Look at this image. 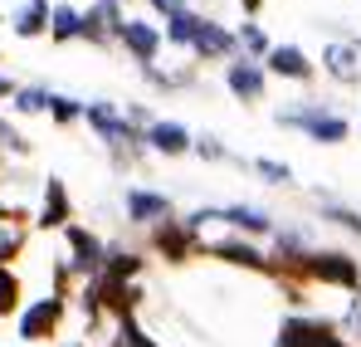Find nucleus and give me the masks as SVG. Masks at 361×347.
<instances>
[{
    "mask_svg": "<svg viewBox=\"0 0 361 347\" xmlns=\"http://www.w3.org/2000/svg\"><path fill=\"white\" fill-rule=\"evenodd\" d=\"M220 254H230L235 264H259V254H254V249H244V245H220Z\"/></svg>",
    "mask_w": 361,
    "mask_h": 347,
    "instance_id": "obj_16",
    "label": "nucleus"
},
{
    "mask_svg": "<svg viewBox=\"0 0 361 347\" xmlns=\"http://www.w3.org/2000/svg\"><path fill=\"white\" fill-rule=\"evenodd\" d=\"M54 318H59V303H54V298H44L39 308H30V313H25L20 333H25V338H39L44 328H54Z\"/></svg>",
    "mask_w": 361,
    "mask_h": 347,
    "instance_id": "obj_4",
    "label": "nucleus"
},
{
    "mask_svg": "<svg viewBox=\"0 0 361 347\" xmlns=\"http://www.w3.org/2000/svg\"><path fill=\"white\" fill-rule=\"evenodd\" d=\"M195 45H200L205 54H220V49H230V35H225V30H215V25H205V35H200Z\"/></svg>",
    "mask_w": 361,
    "mask_h": 347,
    "instance_id": "obj_14",
    "label": "nucleus"
},
{
    "mask_svg": "<svg viewBox=\"0 0 361 347\" xmlns=\"http://www.w3.org/2000/svg\"><path fill=\"white\" fill-rule=\"evenodd\" d=\"M279 347H342V343H337L322 323H288Z\"/></svg>",
    "mask_w": 361,
    "mask_h": 347,
    "instance_id": "obj_1",
    "label": "nucleus"
},
{
    "mask_svg": "<svg viewBox=\"0 0 361 347\" xmlns=\"http://www.w3.org/2000/svg\"><path fill=\"white\" fill-rule=\"evenodd\" d=\"M44 103H54V98H49V93H39V88L20 93V108H25V113H35V108H44Z\"/></svg>",
    "mask_w": 361,
    "mask_h": 347,
    "instance_id": "obj_17",
    "label": "nucleus"
},
{
    "mask_svg": "<svg viewBox=\"0 0 361 347\" xmlns=\"http://www.w3.org/2000/svg\"><path fill=\"white\" fill-rule=\"evenodd\" d=\"M0 93H10V83H5V78H0Z\"/></svg>",
    "mask_w": 361,
    "mask_h": 347,
    "instance_id": "obj_22",
    "label": "nucleus"
},
{
    "mask_svg": "<svg viewBox=\"0 0 361 347\" xmlns=\"http://www.w3.org/2000/svg\"><path fill=\"white\" fill-rule=\"evenodd\" d=\"M205 35V20H195V15H176L171 20V40H200Z\"/></svg>",
    "mask_w": 361,
    "mask_h": 347,
    "instance_id": "obj_11",
    "label": "nucleus"
},
{
    "mask_svg": "<svg viewBox=\"0 0 361 347\" xmlns=\"http://www.w3.org/2000/svg\"><path fill=\"white\" fill-rule=\"evenodd\" d=\"M122 347H152V343H147V338H142V333L127 323V328H122Z\"/></svg>",
    "mask_w": 361,
    "mask_h": 347,
    "instance_id": "obj_19",
    "label": "nucleus"
},
{
    "mask_svg": "<svg viewBox=\"0 0 361 347\" xmlns=\"http://www.w3.org/2000/svg\"><path fill=\"white\" fill-rule=\"evenodd\" d=\"M259 172L274 176V181H288V167H279V162H259Z\"/></svg>",
    "mask_w": 361,
    "mask_h": 347,
    "instance_id": "obj_20",
    "label": "nucleus"
},
{
    "mask_svg": "<svg viewBox=\"0 0 361 347\" xmlns=\"http://www.w3.org/2000/svg\"><path fill=\"white\" fill-rule=\"evenodd\" d=\"M244 5H259V0H244Z\"/></svg>",
    "mask_w": 361,
    "mask_h": 347,
    "instance_id": "obj_23",
    "label": "nucleus"
},
{
    "mask_svg": "<svg viewBox=\"0 0 361 347\" xmlns=\"http://www.w3.org/2000/svg\"><path fill=\"white\" fill-rule=\"evenodd\" d=\"M157 5H161V10H180V0H157Z\"/></svg>",
    "mask_w": 361,
    "mask_h": 347,
    "instance_id": "obj_21",
    "label": "nucleus"
},
{
    "mask_svg": "<svg viewBox=\"0 0 361 347\" xmlns=\"http://www.w3.org/2000/svg\"><path fill=\"white\" fill-rule=\"evenodd\" d=\"M127 211H132L137 220H152V216H166V201H161V196H142V191H132V196H127Z\"/></svg>",
    "mask_w": 361,
    "mask_h": 347,
    "instance_id": "obj_7",
    "label": "nucleus"
},
{
    "mask_svg": "<svg viewBox=\"0 0 361 347\" xmlns=\"http://www.w3.org/2000/svg\"><path fill=\"white\" fill-rule=\"evenodd\" d=\"M327 69L337 78H357V54L352 49H327Z\"/></svg>",
    "mask_w": 361,
    "mask_h": 347,
    "instance_id": "obj_10",
    "label": "nucleus"
},
{
    "mask_svg": "<svg viewBox=\"0 0 361 347\" xmlns=\"http://www.w3.org/2000/svg\"><path fill=\"white\" fill-rule=\"evenodd\" d=\"M298 122H307V127H312V137H327V142H342V137H347V122H337V117L298 113Z\"/></svg>",
    "mask_w": 361,
    "mask_h": 347,
    "instance_id": "obj_5",
    "label": "nucleus"
},
{
    "mask_svg": "<svg viewBox=\"0 0 361 347\" xmlns=\"http://www.w3.org/2000/svg\"><path fill=\"white\" fill-rule=\"evenodd\" d=\"M225 220H235V225H249V230H269V216H264V211H244V206L225 211Z\"/></svg>",
    "mask_w": 361,
    "mask_h": 347,
    "instance_id": "obj_12",
    "label": "nucleus"
},
{
    "mask_svg": "<svg viewBox=\"0 0 361 347\" xmlns=\"http://www.w3.org/2000/svg\"><path fill=\"white\" fill-rule=\"evenodd\" d=\"M152 142H157L161 152H180V147H185V132H180L176 122H157V127H152Z\"/></svg>",
    "mask_w": 361,
    "mask_h": 347,
    "instance_id": "obj_9",
    "label": "nucleus"
},
{
    "mask_svg": "<svg viewBox=\"0 0 361 347\" xmlns=\"http://www.w3.org/2000/svg\"><path fill=\"white\" fill-rule=\"evenodd\" d=\"M44 25V0H30L25 10H20V35H35Z\"/></svg>",
    "mask_w": 361,
    "mask_h": 347,
    "instance_id": "obj_13",
    "label": "nucleus"
},
{
    "mask_svg": "<svg viewBox=\"0 0 361 347\" xmlns=\"http://www.w3.org/2000/svg\"><path fill=\"white\" fill-rule=\"evenodd\" d=\"M274 69L288 73V78H307V59L298 49H274Z\"/></svg>",
    "mask_w": 361,
    "mask_h": 347,
    "instance_id": "obj_8",
    "label": "nucleus"
},
{
    "mask_svg": "<svg viewBox=\"0 0 361 347\" xmlns=\"http://www.w3.org/2000/svg\"><path fill=\"white\" fill-rule=\"evenodd\" d=\"M10 303H15V279L0 269V313H10Z\"/></svg>",
    "mask_w": 361,
    "mask_h": 347,
    "instance_id": "obj_18",
    "label": "nucleus"
},
{
    "mask_svg": "<svg viewBox=\"0 0 361 347\" xmlns=\"http://www.w3.org/2000/svg\"><path fill=\"white\" fill-rule=\"evenodd\" d=\"M54 35H59V40L78 35V15H73V10H54Z\"/></svg>",
    "mask_w": 361,
    "mask_h": 347,
    "instance_id": "obj_15",
    "label": "nucleus"
},
{
    "mask_svg": "<svg viewBox=\"0 0 361 347\" xmlns=\"http://www.w3.org/2000/svg\"><path fill=\"white\" fill-rule=\"evenodd\" d=\"M230 88H235V93H244V98H254V93L264 88V78H259V69L235 64V69H230Z\"/></svg>",
    "mask_w": 361,
    "mask_h": 347,
    "instance_id": "obj_6",
    "label": "nucleus"
},
{
    "mask_svg": "<svg viewBox=\"0 0 361 347\" xmlns=\"http://www.w3.org/2000/svg\"><path fill=\"white\" fill-rule=\"evenodd\" d=\"M312 274H322V279H332V284H357V264H352L347 254H317V259H312Z\"/></svg>",
    "mask_w": 361,
    "mask_h": 347,
    "instance_id": "obj_2",
    "label": "nucleus"
},
{
    "mask_svg": "<svg viewBox=\"0 0 361 347\" xmlns=\"http://www.w3.org/2000/svg\"><path fill=\"white\" fill-rule=\"evenodd\" d=\"M122 40L132 45V54H137V59L157 54V30H152L147 20H127V25H122Z\"/></svg>",
    "mask_w": 361,
    "mask_h": 347,
    "instance_id": "obj_3",
    "label": "nucleus"
}]
</instances>
